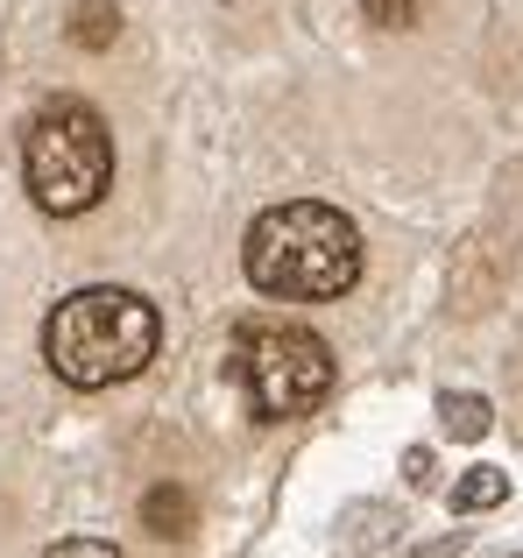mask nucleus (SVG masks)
Returning a JSON list of instances; mask_svg holds the SVG:
<instances>
[{
  "mask_svg": "<svg viewBox=\"0 0 523 558\" xmlns=\"http://www.w3.org/2000/svg\"><path fill=\"white\" fill-rule=\"evenodd\" d=\"M397 537H403V517H397L389 502H354V509L340 517V545H346V551H389Z\"/></svg>",
  "mask_w": 523,
  "mask_h": 558,
  "instance_id": "nucleus-6",
  "label": "nucleus"
},
{
  "mask_svg": "<svg viewBox=\"0 0 523 558\" xmlns=\"http://www.w3.org/2000/svg\"><path fill=\"white\" fill-rule=\"evenodd\" d=\"M446 502H453V517H482V509H502V502H510V474H502V466H467V474L446 488Z\"/></svg>",
  "mask_w": 523,
  "mask_h": 558,
  "instance_id": "nucleus-7",
  "label": "nucleus"
},
{
  "mask_svg": "<svg viewBox=\"0 0 523 558\" xmlns=\"http://www.w3.org/2000/svg\"><path fill=\"white\" fill-rule=\"evenodd\" d=\"M361 14L382 28H417V14H425V0H361Z\"/></svg>",
  "mask_w": 523,
  "mask_h": 558,
  "instance_id": "nucleus-10",
  "label": "nucleus"
},
{
  "mask_svg": "<svg viewBox=\"0 0 523 558\" xmlns=\"http://www.w3.org/2000/svg\"><path fill=\"white\" fill-rule=\"evenodd\" d=\"M403 481H411V488H431V481H439V460H431V446H411V452H403Z\"/></svg>",
  "mask_w": 523,
  "mask_h": 558,
  "instance_id": "nucleus-12",
  "label": "nucleus"
},
{
  "mask_svg": "<svg viewBox=\"0 0 523 558\" xmlns=\"http://www.w3.org/2000/svg\"><path fill=\"white\" fill-rule=\"evenodd\" d=\"M460 545H467V537H439V545H425V551H403V558H460Z\"/></svg>",
  "mask_w": 523,
  "mask_h": 558,
  "instance_id": "nucleus-13",
  "label": "nucleus"
},
{
  "mask_svg": "<svg viewBox=\"0 0 523 558\" xmlns=\"http://www.w3.org/2000/svg\"><path fill=\"white\" fill-rule=\"evenodd\" d=\"M142 531L149 537H192L198 531V502H192V488H178V481H156L149 495H142Z\"/></svg>",
  "mask_w": 523,
  "mask_h": 558,
  "instance_id": "nucleus-5",
  "label": "nucleus"
},
{
  "mask_svg": "<svg viewBox=\"0 0 523 558\" xmlns=\"http://www.w3.org/2000/svg\"><path fill=\"white\" fill-rule=\"evenodd\" d=\"M516 558H523V551H516Z\"/></svg>",
  "mask_w": 523,
  "mask_h": 558,
  "instance_id": "nucleus-14",
  "label": "nucleus"
},
{
  "mask_svg": "<svg viewBox=\"0 0 523 558\" xmlns=\"http://www.w3.org/2000/svg\"><path fill=\"white\" fill-rule=\"evenodd\" d=\"M113 36H121V8H107V0H85L71 14V43L78 50H113Z\"/></svg>",
  "mask_w": 523,
  "mask_h": 558,
  "instance_id": "nucleus-9",
  "label": "nucleus"
},
{
  "mask_svg": "<svg viewBox=\"0 0 523 558\" xmlns=\"http://www.w3.org/2000/svg\"><path fill=\"white\" fill-rule=\"evenodd\" d=\"M439 424H446V438L474 446V438H488L496 410H488V396H474V389H446V396H439Z\"/></svg>",
  "mask_w": 523,
  "mask_h": 558,
  "instance_id": "nucleus-8",
  "label": "nucleus"
},
{
  "mask_svg": "<svg viewBox=\"0 0 523 558\" xmlns=\"http://www.w3.org/2000/svg\"><path fill=\"white\" fill-rule=\"evenodd\" d=\"M227 368H234L241 396H248V417L262 424L312 417L332 396V347L304 326H241Z\"/></svg>",
  "mask_w": 523,
  "mask_h": 558,
  "instance_id": "nucleus-4",
  "label": "nucleus"
},
{
  "mask_svg": "<svg viewBox=\"0 0 523 558\" xmlns=\"http://www.w3.org/2000/svg\"><path fill=\"white\" fill-rule=\"evenodd\" d=\"M42 558H121V551H113L107 537H57V545L42 551Z\"/></svg>",
  "mask_w": 523,
  "mask_h": 558,
  "instance_id": "nucleus-11",
  "label": "nucleus"
},
{
  "mask_svg": "<svg viewBox=\"0 0 523 558\" xmlns=\"http://www.w3.org/2000/svg\"><path fill=\"white\" fill-rule=\"evenodd\" d=\"M241 269H248L262 298L332 304L361 283V227L340 205H318V198L269 205L241 241Z\"/></svg>",
  "mask_w": 523,
  "mask_h": 558,
  "instance_id": "nucleus-1",
  "label": "nucleus"
},
{
  "mask_svg": "<svg viewBox=\"0 0 523 558\" xmlns=\"http://www.w3.org/2000/svg\"><path fill=\"white\" fill-rule=\"evenodd\" d=\"M22 178L28 198L57 219H78L113 184V135L85 99H50L22 135Z\"/></svg>",
  "mask_w": 523,
  "mask_h": 558,
  "instance_id": "nucleus-3",
  "label": "nucleus"
},
{
  "mask_svg": "<svg viewBox=\"0 0 523 558\" xmlns=\"http://www.w3.org/2000/svg\"><path fill=\"white\" fill-rule=\"evenodd\" d=\"M163 347V318L142 290H71L64 304L42 326V361H50L57 381L71 389H113V381H135Z\"/></svg>",
  "mask_w": 523,
  "mask_h": 558,
  "instance_id": "nucleus-2",
  "label": "nucleus"
}]
</instances>
